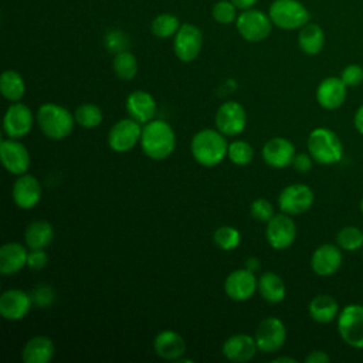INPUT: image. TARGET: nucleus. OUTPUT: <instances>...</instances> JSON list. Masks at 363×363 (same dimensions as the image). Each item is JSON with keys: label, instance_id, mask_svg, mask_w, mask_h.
Returning <instances> with one entry per match:
<instances>
[{"label": "nucleus", "instance_id": "09e8293b", "mask_svg": "<svg viewBox=\"0 0 363 363\" xmlns=\"http://www.w3.org/2000/svg\"><path fill=\"white\" fill-rule=\"evenodd\" d=\"M245 268L254 272V271L258 268V259H257V258H254V257L248 258V259H247V262H245Z\"/></svg>", "mask_w": 363, "mask_h": 363}, {"label": "nucleus", "instance_id": "a211bd4d", "mask_svg": "<svg viewBox=\"0 0 363 363\" xmlns=\"http://www.w3.org/2000/svg\"><path fill=\"white\" fill-rule=\"evenodd\" d=\"M13 200L18 208L30 210L35 207L41 199V184L31 174H20L13 184Z\"/></svg>", "mask_w": 363, "mask_h": 363}, {"label": "nucleus", "instance_id": "7ed1b4c3", "mask_svg": "<svg viewBox=\"0 0 363 363\" xmlns=\"http://www.w3.org/2000/svg\"><path fill=\"white\" fill-rule=\"evenodd\" d=\"M35 119L41 132L54 140L67 138L72 132L75 122L74 115L67 108L51 102L38 108Z\"/></svg>", "mask_w": 363, "mask_h": 363}, {"label": "nucleus", "instance_id": "5701e85b", "mask_svg": "<svg viewBox=\"0 0 363 363\" xmlns=\"http://www.w3.org/2000/svg\"><path fill=\"white\" fill-rule=\"evenodd\" d=\"M126 111L130 118L139 123L150 122L157 111L155 98L146 91H133L126 98Z\"/></svg>", "mask_w": 363, "mask_h": 363}, {"label": "nucleus", "instance_id": "423d86ee", "mask_svg": "<svg viewBox=\"0 0 363 363\" xmlns=\"http://www.w3.org/2000/svg\"><path fill=\"white\" fill-rule=\"evenodd\" d=\"M337 330L342 340L354 349H363V305L350 303L337 315Z\"/></svg>", "mask_w": 363, "mask_h": 363}, {"label": "nucleus", "instance_id": "e433bc0d", "mask_svg": "<svg viewBox=\"0 0 363 363\" xmlns=\"http://www.w3.org/2000/svg\"><path fill=\"white\" fill-rule=\"evenodd\" d=\"M228 159L237 166H245L251 163L254 150L252 146L245 140H234L228 145Z\"/></svg>", "mask_w": 363, "mask_h": 363}, {"label": "nucleus", "instance_id": "2f4dec72", "mask_svg": "<svg viewBox=\"0 0 363 363\" xmlns=\"http://www.w3.org/2000/svg\"><path fill=\"white\" fill-rule=\"evenodd\" d=\"M112 68L119 79L130 81L138 74L136 57L132 52H129L128 50L121 51V52L115 54L113 61H112Z\"/></svg>", "mask_w": 363, "mask_h": 363}, {"label": "nucleus", "instance_id": "cd10ccee", "mask_svg": "<svg viewBox=\"0 0 363 363\" xmlns=\"http://www.w3.org/2000/svg\"><path fill=\"white\" fill-rule=\"evenodd\" d=\"M54 238V228L45 220H35L30 223L24 231V240L30 250H44Z\"/></svg>", "mask_w": 363, "mask_h": 363}, {"label": "nucleus", "instance_id": "a878e982", "mask_svg": "<svg viewBox=\"0 0 363 363\" xmlns=\"http://www.w3.org/2000/svg\"><path fill=\"white\" fill-rule=\"evenodd\" d=\"M28 251L20 242H7L0 248V272L11 275L27 265Z\"/></svg>", "mask_w": 363, "mask_h": 363}, {"label": "nucleus", "instance_id": "58836bf2", "mask_svg": "<svg viewBox=\"0 0 363 363\" xmlns=\"http://www.w3.org/2000/svg\"><path fill=\"white\" fill-rule=\"evenodd\" d=\"M33 303H35L38 308H48L55 298L54 289L47 284H38L33 292H31Z\"/></svg>", "mask_w": 363, "mask_h": 363}, {"label": "nucleus", "instance_id": "393cba45", "mask_svg": "<svg viewBox=\"0 0 363 363\" xmlns=\"http://www.w3.org/2000/svg\"><path fill=\"white\" fill-rule=\"evenodd\" d=\"M55 353L54 342L48 336L31 337L21 352L24 363H48Z\"/></svg>", "mask_w": 363, "mask_h": 363}, {"label": "nucleus", "instance_id": "9b49d317", "mask_svg": "<svg viewBox=\"0 0 363 363\" xmlns=\"http://www.w3.org/2000/svg\"><path fill=\"white\" fill-rule=\"evenodd\" d=\"M267 241L274 250H285L292 245L296 237V225L286 213L274 214L267 221Z\"/></svg>", "mask_w": 363, "mask_h": 363}, {"label": "nucleus", "instance_id": "ea45409f", "mask_svg": "<svg viewBox=\"0 0 363 363\" xmlns=\"http://www.w3.org/2000/svg\"><path fill=\"white\" fill-rule=\"evenodd\" d=\"M251 216L258 221H269L274 216V207L267 199H257L251 204Z\"/></svg>", "mask_w": 363, "mask_h": 363}, {"label": "nucleus", "instance_id": "603ef678", "mask_svg": "<svg viewBox=\"0 0 363 363\" xmlns=\"http://www.w3.org/2000/svg\"><path fill=\"white\" fill-rule=\"evenodd\" d=\"M362 251H363V248H362Z\"/></svg>", "mask_w": 363, "mask_h": 363}, {"label": "nucleus", "instance_id": "c756f323", "mask_svg": "<svg viewBox=\"0 0 363 363\" xmlns=\"http://www.w3.org/2000/svg\"><path fill=\"white\" fill-rule=\"evenodd\" d=\"M257 289L259 291L261 296L269 303H279L281 301H284L286 294V288L282 278L271 271L264 272L258 278Z\"/></svg>", "mask_w": 363, "mask_h": 363}, {"label": "nucleus", "instance_id": "c85d7f7f", "mask_svg": "<svg viewBox=\"0 0 363 363\" xmlns=\"http://www.w3.org/2000/svg\"><path fill=\"white\" fill-rule=\"evenodd\" d=\"M309 315L311 318L318 322V323H329L332 322L337 313H339V305L337 301L328 295V294H320L316 295L311 302H309Z\"/></svg>", "mask_w": 363, "mask_h": 363}, {"label": "nucleus", "instance_id": "c9c22d12", "mask_svg": "<svg viewBox=\"0 0 363 363\" xmlns=\"http://www.w3.org/2000/svg\"><path fill=\"white\" fill-rule=\"evenodd\" d=\"M214 242L225 251H231L235 247H238L240 241H241V234L237 228L231 227V225H221L214 231Z\"/></svg>", "mask_w": 363, "mask_h": 363}, {"label": "nucleus", "instance_id": "dca6fc26", "mask_svg": "<svg viewBox=\"0 0 363 363\" xmlns=\"http://www.w3.org/2000/svg\"><path fill=\"white\" fill-rule=\"evenodd\" d=\"M257 288L258 279L255 278L254 272L247 268L230 272V275L224 281V291L227 296L238 302L250 299Z\"/></svg>", "mask_w": 363, "mask_h": 363}, {"label": "nucleus", "instance_id": "a18cd8bd", "mask_svg": "<svg viewBox=\"0 0 363 363\" xmlns=\"http://www.w3.org/2000/svg\"><path fill=\"white\" fill-rule=\"evenodd\" d=\"M329 360H330L329 354L323 350H312L305 357V363H328Z\"/></svg>", "mask_w": 363, "mask_h": 363}, {"label": "nucleus", "instance_id": "4be33fe9", "mask_svg": "<svg viewBox=\"0 0 363 363\" xmlns=\"http://www.w3.org/2000/svg\"><path fill=\"white\" fill-rule=\"evenodd\" d=\"M257 350H258V346H257L255 339L251 337L250 335H244V333L230 336L223 343V347H221L224 357H227L231 362H238V363L250 362L255 356Z\"/></svg>", "mask_w": 363, "mask_h": 363}, {"label": "nucleus", "instance_id": "4c0bfd02", "mask_svg": "<svg viewBox=\"0 0 363 363\" xmlns=\"http://www.w3.org/2000/svg\"><path fill=\"white\" fill-rule=\"evenodd\" d=\"M237 7L230 0H220L211 9L213 18L220 24H230L237 20Z\"/></svg>", "mask_w": 363, "mask_h": 363}, {"label": "nucleus", "instance_id": "f704fd0d", "mask_svg": "<svg viewBox=\"0 0 363 363\" xmlns=\"http://www.w3.org/2000/svg\"><path fill=\"white\" fill-rule=\"evenodd\" d=\"M336 242L340 250L350 252L357 251L363 248V231L354 225H346L337 233Z\"/></svg>", "mask_w": 363, "mask_h": 363}, {"label": "nucleus", "instance_id": "f8f14e48", "mask_svg": "<svg viewBox=\"0 0 363 363\" xmlns=\"http://www.w3.org/2000/svg\"><path fill=\"white\" fill-rule=\"evenodd\" d=\"M313 204V191L306 184L286 186L278 196V206L289 216L302 214Z\"/></svg>", "mask_w": 363, "mask_h": 363}, {"label": "nucleus", "instance_id": "4468645a", "mask_svg": "<svg viewBox=\"0 0 363 363\" xmlns=\"http://www.w3.org/2000/svg\"><path fill=\"white\" fill-rule=\"evenodd\" d=\"M33 121L34 118L31 109L21 102H14L7 108L4 113L3 129L11 139H18L31 130Z\"/></svg>", "mask_w": 363, "mask_h": 363}, {"label": "nucleus", "instance_id": "f257e3e1", "mask_svg": "<svg viewBox=\"0 0 363 363\" xmlns=\"http://www.w3.org/2000/svg\"><path fill=\"white\" fill-rule=\"evenodd\" d=\"M140 146L143 153L153 160L169 157L176 146V136L172 126L160 119L150 121L142 128Z\"/></svg>", "mask_w": 363, "mask_h": 363}, {"label": "nucleus", "instance_id": "f03ea898", "mask_svg": "<svg viewBox=\"0 0 363 363\" xmlns=\"http://www.w3.org/2000/svg\"><path fill=\"white\" fill-rule=\"evenodd\" d=\"M190 150L196 162L201 166H217L225 159L228 153L225 135L216 129H203L193 136Z\"/></svg>", "mask_w": 363, "mask_h": 363}, {"label": "nucleus", "instance_id": "1a4fd4ad", "mask_svg": "<svg viewBox=\"0 0 363 363\" xmlns=\"http://www.w3.org/2000/svg\"><path fill=\"white\" fill-rule=\"evenodd\" d=\"M142 128L133 118L118 121L108 133V145L113 152L125 153L132 150L140 142Z\"/></svg>", "mask_w": 363, "mask_h": 363}, {"label": "nucleus", "instance_id": "72a5a7b5", "mask_svg": "<svg viewBox=\"0 0 363 363\" xmlns=\"http://www.w3.org/2000/svg\"><path fill=\"white\" fill-rule=\"evenodd\" d=\"M75 122L86 129L98 128L104 119L102 111L95 104H82L74 112Z\"/></svg>", "mask_w": 363, "mask_h": 363}, {"label": "nucleus", "instance_id": "f3484780", "mask_svg": "<svg viewBox=\"0 0 363 363\" xmlns=\"http://www.w3.org/2000/svg\"><path fill=\"white\" fill-rule=\"evenodd\" d=\"M33 298L21 289H7L0 296V313L7 320H20L31 309Z\"/></svg>", "mask_w": 363, "mask_h": 363}, {"label": "nucleus", "instance_id": "de8ad7c7", "mask_svg": "<svg viewBox=\"0 0 363 363\" xmlns=\"http://www.w3.org/2000/svg\"><path fill=\"white\" fill-rule=\"evenodd\" d=\"M238 10H248L252 9V6H255V3L258 0H230Z\"/></svg>", "mask_w": 363, "mask_h": 363}, {"label": "nucleus", "instance_id": "37998d69", "mask_svg": "<svg viewBox=\"0 0 363 363\" xmlns=\"http://www.w3.org/2000/svg\"><path fill=\"white\" fill-rule=\"evenodd\" d=\"M47 252L41 250H31L27 257V267L31 269H43L47 265Z\"/></svg>", "mask_w": 363, "mask_h": 363}, {"label": "nucleus", "instance_id": "6e6552de", "mask_svg": "<svg viewBox=\"0 0 363 363\" xmlns=\"http://www.w3.org/2000/svg\"><path fill=\"white\" fill-rule=\"evenodd\" d=\"M203 47V33L199 27L183 23L173 40V50L176 57L183 62L194 61Z\"/></svg>", "mask_w": 363, "mask_h": 363}, {"label": "nucleus", "instance_id": "39448f33", "mask_svg": "<svg viewBox=\"0 0 363 363\" xmlns=\"http://www.w3.org/2000/svg\"><path fill=\"white\" fill-rule=\"evenodd\" d=\"M268 16L272 24L282 30H299L309 23V11L299 0H274Z\"/></svg>", "mask_w": 363, "mask_h": 363}, {"label": "nucleus", "instance_id": "412c9836", "mask_svg": "<svg viewBox=\"0 0 363 363\" xmlns=\"http://www.w3.org/2000/svg\"><path fill=\"white\" fill-rule=\"evenodd\" d=\"M346 88L340 77H328L316 88V101L323 109H337L346 99Z\"/></svg>", "mask_w": 363, "mask_h": 363}, {"label": "nucleus", "instance_id": "20e7f679", "mask_svg": "<svg viewBox=\"0 0 363 363\" xmlns=\"http://www.w3.org/2000/svg\"><path fill=\"white\" fill-rule=\"evenodd\" d=\"M308 152L315 162L333 164L343 157V145L333 130L316 128L308 136Z\"/></svg>", "mask_w": 363, "mask_h": 363}, {"label": "nucleus", "instance_id": "7c9ffc66", "mask_svg": "<svg viewBox=\"0 0 363 363\" xmlns=\"http://www.w3.org/2000/svg\"><path fill=\"white\" fill-rule=\"evenodd\" d=\"M0 91L10 102H18L26 92L23 77L14 69H6L0 77Z\"/></svg>", "mask_w": 363, "mask_h": 363}, {"label": "nucleus", "instance_id": "ddd939ff", "mask_svg": "<svg viewBox=\"0 0 363 363\" xmlns=\"http://www.w3.org/2000/svg\"><path fill=\"white\" fill-rule=\"evenodd\" d=\"M247 123V113L237 101L224 102L216 113V126L225 136H235L241 133Z\"/></svg>", "mask_w": 363, "mask_h": 363}, {"label": "nucleus", "instance_id": "aec40b11", "mask_svg": "<svg viewBox=\"0 0 363 363\" xmlns=\"http://www.w3.org/2000/svg\"><path fill=\"white\" fill-rule=\"evenodd\" d=\"M295 155V146L292 142L281 136L267 140L262 147V157L265 163L275 169H284L292 164Z\"/></svg>", "mask_w": 363, "mask_h": 363}, {"label": "nucleus", "instance_id": "bb28decb", "mask_svg": "<svg viewBox=\"0 0 363 363\" xmlns=\"http://www.w3.org/2000/svg\"><path fill=\"white\" fill-rule=\"evenodd\" d=\"M298 45L301 51L306 55H316L322 51L325 45L323 28L316 23H306L299 28Z\"/></svg>", "mask_w": 363, "mask_h": 363}, {"label": "nucleus", "instance_id": "b1692460", "mask_svg": "<svg viewBox=\"0 0 363 363\" xmlns=\"http://www.w3.org/2000/svg\"><path fill=\"white\" fill-rule=\"evenodd\" d=\"M153 347L157 356L166 360H177L186 352L184 339L174 330L166 329L156 335L153 340Z\"/></svg>", "mask_w": 363, "mask_h": 363}, {"label": "nucleus", "instance_id": "3c124183", "mask_svg": "<svg viewBox=\"0 0 363 363\" xmlns=\"http://www.w3.org/2000/svg\"><path fill=\"white\" fill-rule=\"evenodd\" d=\"M360 211H362V214H363V199H362V201H360Z\"/></svg>", "mask_w": 363, "mask_h": 363}, {"label": "nucleus", "instance_id": "a19ab883", "mask_svg": "<svg viewBox=\"0 0 363 363\" xmlns=\"http://www.w3.org/2000/svg\"><path fill=\"white\" fill-rule=\"evenodd\" d=\"M340 79L346 86H357L363 82V68L357 64H349L342 69Z\"/></svg>", "mask_w": 363, "mask_h": 363}, {"label": "nucleus", "instance_id": "79ce46f5", "mask_svg": "<svg viewBox=\"0 0 363 363\" xmlns=\"http://www.w3.org/2000/svg\"><path fill=\"white\" fill-rule=\"evenodd\" d=\"M105 43H106V47L108 50H111L112 52L118 54L121 51H125L126 50V45H128V38L126 35L119 31V30H113V31H109L105 37Z\"/></svg>", "mask_w": 363, "mask_h": 363}, {"label": "nucleus", "instance_id": "473e14b6", "mask_svg": "<svg viewBox=\"0 0 363 363\" xmlns=\"http://www.w3.org/2000/svg\"><path fill=\"white\" fill-rule=\"evenodd\" d=\"M180 26L182 24L174 14L160 13L153 18L150 24V30L153 35L157 38H169L177 33Z\"/></svg>", "mask_w": 363, "mask_h": 363}, {"label": "nucleus", "instance_id": "6ab92c4d", "mask_svg": "<svg viewBox=\"0 0 363 363\" xmlns=\"http://www.w3.org/2000/svg\"><path fill=\"white\" fill-rule=\"evenodd\" d=\"M342 251L339 245L322 244L319 245L311 258V267L319 277L333 275L342 265Z\"/></svg>", "mask_w": 363, "mask_h": 363}, {"label": "nucleus", "instance_id": "9d476101", "mask_svg": "<svg viewBox=\"0 0 363 363\" xmlns=\"http://www.w3.org/2000/svg\"><path fill=\"white\" fill-rule=\"evenodd\" d=\"M255 342L258 350L272 353L279 350L286 339V329L279 318L268 316L259 322L255 330Z\"/></svg>", "mask_w": 363, "mask_h": 363}, {"label": "nucleus", "instance_id": "c03bdc74", "mask_svg": "<svg viewBox=\"0 0 363 363\" xmlns=\"http://www.w3.org/2000/svg\"><path fill=\"white\" fill-rule=\"evenodd\" d=\"M292 166L299 172V173H306L312 167V156L306 153H298L294 156Z\"/></svg>", "mask_w": 363, "mask_h": 363}, {"label": "nucleus", "instance_id": "2eb2a0df", "mask_svg": "<svg viewBox=\"0 0 363 363\" xmlns=\"http://www.w3.org/2000/svg\"><path fill=\"white\" fill-rule=\"evenodd\" d=\"M0 159L4 169L11 174H24L30 167L28 150L23 143L11 138L1 140Z\"/></svg>", "mask_w": 363, "mask_h": 363}, {"label": "nucleus", "instance_id": "8fccbe9b", "mask_svg": "<svg viewBox=\"0 0 363 363\" xmlns=\"http://www.w3.org/2000/svg\"><path fill=\"white\" fill-rule=\"evenodd\" d=\"M272 362L274 363H284V362H286V363H296V359L286 357V356H279V357H275Z\"/></svg>", "mask_w": 363, "mask_h": 363}, {"label": "nucleus", "instance_id": "0eeeda50", "mask_svg": "<svg viewBox=\"0 0 363 363\" xmlns=\"http://www.w3.org/2000/svg\"><path fill=\"white\" fill-rule=\"evenodd\" d=\"M235 27L244 40L258 43L265 40L271 34L272 21L268 14L255 9H248L242 10V13L238 14L235 20Z\"/></svg>", "mask_w": 363, "mask_h": 363}, {"label": "nucleus", "instance_id": "49530a36", "mask_svg": "<svg viewBox=\"0 0 363 363\" xmlns=\"http://www.w3.org/2000/svg\"><path fill=\"white\" fill-rule=\"evenodd\" d=\"M354 128L359 133L363 135V104L359 106V109L354 113Z\"/></svg>", "mask_w": 363, "mask_h": 363}]
</instances>
